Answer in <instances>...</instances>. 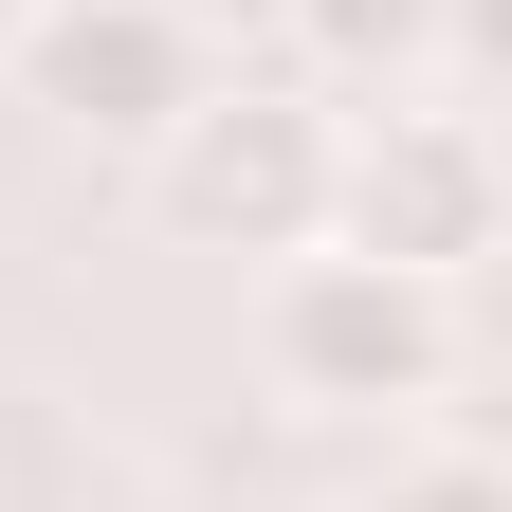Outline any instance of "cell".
<instances>
[{
  "label": "cell",
  "mask_w": 512,
  "mask_h": 512,
  "mask_svg": "<svg viewBox=\"0 0 512 512\" xmlns=\"http://www.w3.org/2000/svg\"><path fill=\"white\" fill-rule=\"evenodd\" d=\"M366 512H512V476L494 458H421V476H384Z\"/></svg>",
  "instance_id": "6"
},
{
  "label": "cell",
  "mask_w": 512,
  "mask_h": 512,
  "mask_svg": "<svg viewBox=\"0 0 512 512\" xmlns=\"http://www.w3.org/2000/svg\"><path fill=\"white\" fill-rule=\"evenodd\" d=\"M439 275H384V256H293L275 311H256V366L293 403H421L439 384Z\"/></svg>",
  "instance_id": "2"
},
{
  "label": "cell",
  "mask_w": 512,
  "mask_h": 512,
  "mask_svg": "<svg viewBox=\"0 0 512 512\" xmlns=\"http://www.w3.org/2000/svg\"><path fill=\"white\" fill-rule=\"evenodd\" d=\"M293 19H311L330 74H421L439 55V0H293Z\"/></svg>",
  "instance_id": "5"
},
{
  "label": "cell",
  "mask_w": 512,
  "mask_h": 512,
  "mask_svg": "<svg viewBox=\"0 0 512 512\" xmlns=\"http://www.w3.org/2000/svg\"><path fill=\"white\" fill-rule=\"evenodd\" d=\"M0 74H19L37 110L110 128V147H165V128L202 110V55H183V19H165V0H37Z\"/></svg>",
  "instance_id": "4"
},
{
  "label": "cell",
  "mask_w": 512,
  "mask_h": 512,
  "mask_svg": "<svg viewBox=\"0 0 512 512\" xmlns=\"http://www.w3.org/2000/svg\"><path fill=\"white\" fill-rule=\"evenodd\" d=\"M439 55H458L476 92H512V0H439Z\"/></svg>",
  "instance_id": "7"
},
{
  "label": "cell",
  "mask_w": 512,
  "mask_h": 512,
  "mask_svg": "<svg viewBox=\"0 0 512 512\" xmlns=\"http://www.w3.org/2000/svg\"><path fill=\"white\" fill-rule=\"evenodd\" d=\"M330 220H348V256H384V275H476L512 238V165H494L476 110H384L330 165Z\"/></svg>",
  "instance_id": "1"
},
{
  "label": "cell",
  "mask_w": 512,
  "mask_h": 512,
  "mask_svg": "<svg viewBox=\"0 0 512 512\" xmlns=\"http://www.w3.org/2000/svg\"><path fill=\"white\" fill-rule=\"evenodd\" d=\"M0 55H19V0H0Z\"/></svg>",
  "instance_id": "8"
},
{
  "label": "cell",
  "mask_w": 512,
  "mask_h": 512,
  "mask_svg": "<svg viewBox=\"0 0 512 512\" xmlns=\"http://www.w3.org/2000/svg\"><path fill=\"white\" fill-rule=\"evenodd\" d=\"M330 110H293V92H202L165 128V220L183 238H330Z\"/></svg>",
  "instance_id": "3"
}]
</instances>
